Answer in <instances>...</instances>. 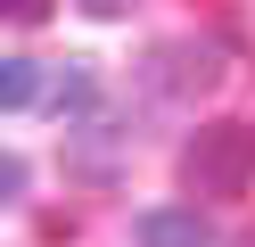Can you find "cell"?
I'll list each match as a JSON object with an SVG mask.
<instances>
[{
    "mask_svg": "<svg viewBox=\"0 0 255 247\" xmlns=\"http://www.w3.org/2000/svg\"><path fill=\"white\" fill-rule=\"evenodd\" d=\"M222 41H148L140 49V66H132V82H140V99L148 107H198L206 91H222Z\"/></svg>",
    "mask_w": 255,
    "mask_h": 247,
    "instance_id": "1",
    "label": "cell"
},
{
    "mask_svg": "<svg viewBox=\"0 0 255 247\" xmlns=\"http://www.w3.org/2000/svg\"><path fill=\"white\" fill-rule=\"evenodd\" d=\"M173 173H181L189 198H239L255 181V124H198L181 140V157H173Z\"/></svg>",
    "mask_w": 255,
    "mask_h": 247,
    "instance_id": "2",
    "label": "cell"
},
{
    "mask_svg": "<svg viewBox=\"0 0 255 247\" xmlns=\"http://www.w3.org/2000/svg\"><path fill=\"white\" fill-rule=\"evenodd\" d=\"M124 148H132V132H124V124L74 115V124H66V173H83V181H107V173L124 165Z\"/></svg>",
    "mask_w": 255,
    "mask_h": 247,
    "instance_id": "3",
    "label": "cell"
},
{
    "mask_svg": "<svg viewBox=\"0 0 255 247\" xmlns=\"http://www.w3.org/2000/svg\"><path fill=\"white\" fill-rule=\"evenodd\" d=\"M132 247H214V223H206L198 198L189 206H148V214H132Z\"/></svg>",
    "mask_w": 255,
    "mask_h": 247,
    "instance_id": "4",
    "label": "cell"
},
{
    "mask_svg": "<svg viewBox=\"0 0 255 247\" xmlns=\"http://www.w3.org/2000/svg\"><path fill=\"white\" fill-rule=\"evenodd\" d=\"M41 107H50L58 124L91 115V107H99V66H91V58H58L50 74H41Z\"/></svg>",
    "mask_w": 255,
    "mask_h": 247,
    "instance_id": "5",
    "label": "cell"
},
{
    "mask_svg": "<svg viewBox=\"0 0 255 247\" xmlns=\"http://www.w3.org/2000/svg\"><path fill=\"white\" fill-rule=\"evenodd\" d=\"M41 74H50L41 58H0V115H8V107H33V99H41Z\"/></svg>",
    "mask_w": 255,
    "mask_h": 247,
    "instance_id": "6",
    "label": "cell"
},
{
    "mask_svg": "<svg viewBox=\"0 0 255 247\" xmlns=\"http://www.w3.org/2000/svg\"><path fill=\"white\" fill-rule=\"evenodd\" d=\"M25 190H33V165H25L17 148H0V214H8V206H25Z\"/></svg>",
    "mask_w": 255,
    "mask_h": 247,
    "instance_id": "7",
    "label": "cell"
},
{
    "mask_svg": "<svg viewBox=\"0 0 255 247\" xmlns=\"http://www.w3.org/2000/svg\"><path fill=\"white\" fill-rule=\"evenodd\" d=\"M0 16H8V25H50L58 0H0Z\"/></svg>",
    "mask_w": 255,
    "mask_h": 247,
    "instance_id": "8",
    "label": "cell"
},
{
    "mask_svg": "<svg viewBox=\"0 0 255 247\" xmlns=\"http://www.w3.org/2000/svg\"><path fill=\"white\" fill-rule=\"evenodd\" d=\"M74 8H83L91 25H124V16H132V0H74Z\"/></svg>",
    "mask_w": 255,
    "mask_h": 247,
    "instance_id": "9",
    "label": "cell"
},
{
    "mask_svg": "<svg viewBox=\"0 0 255 247\" xmlns=\"http://www.w3.org/2000/svg\"><path fill=\"white\" fill-rule=\"evenodd\" d=\"M231 247H255V223H247V231H239V239H231Z\"/></svg>",
    "mask_w": 255,
    "mask_h": 247,
    "instance_id": "10",
    "label": "cell"
}]
</instances>
